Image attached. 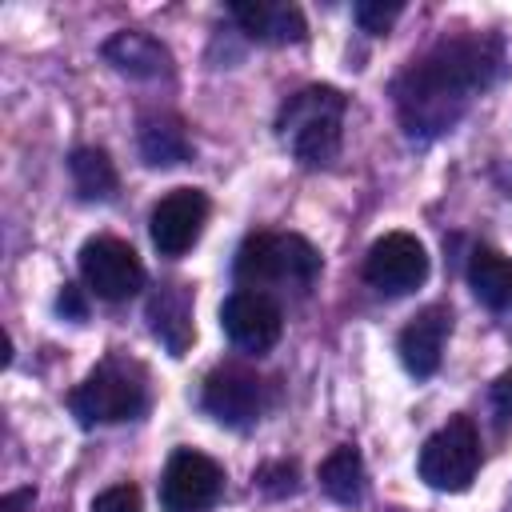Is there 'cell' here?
<instances>
[{"mask_svg": "<svg viewBox=\"0 0 512 512\" xmlns=\"http://www.w3.org/2000/svg\"><path fill=\"white\" fill-rule=\"evenodd\" d=\"M500 68V44L492 36H452L440 40L424 60H416L396 80V108L412 136H436L452 128L472 100L488 88Z\"/></svg>", "mask_w": 512, "mask_h": 512, "instance_id": "obj_1", "label": "cell"}, {"mask_svg": "<svg viewBox=\"0 0 512 512\" xmlns=\"http://www.w3.org/2000/svg\"><path fill=\"white\" fill-rule=\"evenodd\" d=\"M344 108L348 104L336 88H324V84L300 88L296 96L284 100V108L276 116V136L288 144V152L300 164H308V168L332 164L340 152Z\"/></svg>", "mask_w": 512, "mask_h": 512, "instance_id": "obj_2", "label": "cell"}, {"mask_svg": "<svg viewBox=\"0 0 512 512\" xmlns=\"http://www.w3.org/2000/svg\"><path fill=\"white\" fill-rule=\"evenodd\" d=\"M320 276V252L296 232H256L236 252V284L264 288H296L308 292Z\"/></svg>", "mask_w": 512, "mask_h": 512, "instance_id": "obj_3", "label": "cell"}, {"mask_svg": "<svg viewBox=\"0 0 512 512\" xmlns=\"http://www.w3.org/2000/svg\"><path fill=\"white\" fill-rule=\"evenodd\" d=\"M76 420L84 428L92 424H116V420H132L144 412L148 404V384H144V368L128 356H108L100 360L84 384L72 388L68 396Z\"/></svg>", "mask_w": 512, "mask_h": 512, "instance_id": "obj_4", "label": "cell"}, {"mask_svg": "<svg viewBox=\"0 0 512 512\" xmlns=\"http://www.w3.org/2000/svg\"><path fill=\"white\" fill-rule=\"evenodd\" d=\"M480 468V436L468 416H452L420 448V480L440 492H464Z\"/></svg>", "mask_w": 512, "mask_h": 512, "instance_id": "obj_5", "label": "cell"}, {"mask_svg": "<svg viewBox=\"0 0 512 512\" xmlns=\"http://www.w3.org/2000/svg\"><path fill=\"white\" fill-rule=\"evenodd\" d=\"M220 488H224V468L212 456L196 448H176L160 476V504L164 512H204L216 504Z\"/></svg>", "mask_w": 512, "mask_h": 512, "instance_id": "obj_6", "label": "cell"}, {"mask_svg": "<svg viewBox=\"0 0 512 512\" xmlns=\"http://www.w3.org/2000/svg\"><path fill=\"white\" fill-rule=\"evenodd\" d=\"M428 276V252L412 232L380 236L364 256V280L384 296H404Z\"/></svg>", "mask_w": 512, "mask_h": 512, "instance_id": "obj_7", "label": "cell"}, {"mask_svg": "<svg viewBox=\"0 0 512 512\" xmlns=\"http://www.w3.org/2000/svg\"><path fill=\"white\" fill-rule=\"evenodd\" d=\"M80 276L100 300H128L144 284V264L132 244L116 236H96L80 248Z\"/></svg>", "mask_w": 512, "mask_h": 512, "instance_id": "obj_8", "label": "cell"}, {"mask_svg": "<svg viewBox=\"0 0 512 512\" xmlns=\"http://www.w3.org/2000/svg\"><path fill=\"white\" fill-rule=\"evenodd\" d=\"M220 328L244 352H268L284 332V312L268 292L240 288L220 308Z\"/></svg>", "mask_w": 512, "mask_h": 512, "instance_id": "obj_9", "label": "cell"}, {"mask_svg": "<svg viewBox=\"0 0 512 512\" xmlns=\"http://www.w3.org/2000/svg\"><path fill=\"white\" fill-rule=\"evenodd\" d=\"M208 196L200 188H172L156 208H152V220H148V232H152V244L160 248V256H184L204 224H208Z\"/></svg>", "mask_w": 512, "mask_h": 512, "instance_id": "obj_10", "label": "cell"}, {"mask_svg": "<svg viewBox=\"0 0 512 512\" xmlns=\"http://www.w3.org/2000/svg\"><path fill=\"white\" fill-rule=\"evenodd\" d=\"M204 408L220 424L244 428L264 408V384L256 372H248L240 364H224V368L208 372V380H204Z\"/></svg>", "mask_w": 512, "mask_h": 512, "instance_id": "obj_11", "label": "cell"}, {"mask_svg": "<svg viewBox=\"0 0 512 512\" xmlns=\"http://www.w3.org/2000/svg\"><path fill=\"white\" fill-rule=\"evenodd\" d=\"M452 332V312L444 304H428L424 312H416L408 320V328L400 332V360L412 376H432L440 368L444 344Z\"/></svg>", "mask_w": 512, "mask_h": 512, "instance_id": "obj_12", "label": "cell"}, {"mask_svg": "<svg viewBox=\"0 0 512 512\" xmlns=\"http://www.w3.org/2000/svg\"><path fill=\"white\" fill-rule=\"evenodd\" d=\"M148 328L152 336L172 352V356H184L196 340V328H192V288L188 284H160L148 300Z\"/></svg>", "mask_w": 512, "mask_h": 512, "instance_id": "obj_13", "label": "cell"}, {"mask_svg": "<svg viewBox=\"0 0 512 512\" xmlns=\"http://www.w3.org/2000/svg\"><path fill=\"white\" fill-rule=\"evenodd\" d=\"M232 20L252 36V40H264V44H296L304 40L308 24H304V12L296 4H276V0H240L228 8Z\"/></svg>", "mask_w": 512, "mask_h": 512, "instance_id": "obj_14", "label": "cell"}, {"mask_svg": "<svg viewBox=\"0 0 512 512\" xmlns=\"http://www.w3.org/2000/svg\"><path fill=\"white\" fill-rule=\"evenodd\" d=\"M104 60L124 72V76H136V80H156L168 72V48L148 36V32H136V28H124L116 36L104 40Z\"/></svg>", "mask_w": 512, "mask_h": 512, "instance_id": "obj_15", "label": "cell"}, {"mask_svg": "<svg viewBox=\"0 0 512 512\" xmlns=\"http://www.w3.org/2000/svg\"><path fill=\"white\" fill-rule=\"evenodd\" d=\"M140 156L152 168H172L192 156V140L176 116H148L140 124Z\"/></svg>", "mask_w": 512, "mask_h": 512, "instance_id": "obj_16", "label": "cell"}, {"mask_svg": "<svg viewBox=\"0 0 512 512\" xmlns=\"http://www.w3.org/2000/svg\"><path fill=\"white\" fill-rule=\"evenodd\" d=\"M468 284L488 308H508L512 304V260L488 244H480L468 260Z\"/></svg>", "mask_w": 512, "mask_h": 512, "instance_id": "obj_17", "label": "cell"}, {"mask_svg": "<svg viewBox=\"0 0 512 512\" xmlns=\"http://www.w3.org/2000/svg\"><path fill=\"white\" fill-rule=\"evenodd\" d=\"M320 488L336 500V504H360L364 496V460L352 444H340L324 456L320 464Z\"/></svg>", "mask_w": 512, "mask_h": 512, "instance_id": "obj_18", "label": "cell"}, {"mask_svg": "<svg viewBox=\"0 0 512 512\" xmlns=\"http://www.w3.org/2000/svg\"><path fill=\"white\" fill-rule=\"evenodd\" d=\"M68 172L84 200H104L116 192V168L104 148H76L68 156Z\"/></svg>", "mask_w": 512, "mask_h": 512, "instance_id": "obj_19", "label": "cell"}, {"mask_svg": "<svg viewBox=\"0 0 512 512\" xmlns=\"http://www.w3.org/2000/svg\"><path fill=\"white\" fill-rule=\"evenodd\" d=\"M352 12H356V24L364 32H376L380 36V32H388L396 24V16L404 12V4L400 0H360Z\"/></svg>", "mask_w": 512, "mask_h": 512, "instance_id": "obj_20", "label": "cell"}, {"mask_svg": "<svg viewBox=\"0 0 512 512\" xmlns=\"http://www.w3.org/2000/svg\"><path fill=\"white\" fill-rule=\"evenodd\" d=\"M92 512H140V488L136 484H112L92 500Z\"/></svg>", "mask_w": 512, "mask_h": 512, "instance_id": "obj_21", "label": "cell"}, {"mask_svg": "<svg viewBox=\"0 0 512 512\" xmlns=\"http://www.w3.org/2000/svg\"><path fill=\"white\" fill-rule=\"evenodd\" d=\"M256 484H260L268 496H288V492L296 488V464H288V460H280V464H264L260 476H256Z\"/></svg>", "mask_w": 512, "mask_h": 512, "instance_id": "obj_22", "label": "cell"}, {"mask_svg": "<svg viewBox=\"0 0 512 512\" xmlns=\"http://www.w3.org/2000/svg\"><path fill=\"white\" fill-rule=\"evenodd\" d=\"M492 412L496 420L508 428L512 424V372H504L496 384H492Z\"/></svg>", "mask_w": 512, "mask_h": 512, "instance_id": "obj_23", "label": "cell"}, {"mask_svg": "<svg viewBox=\"0 0 512 512\" xmlns=\"http://www.w3.org/2000/svg\"><path fill=\"white\" fill-rule=\"evenodd\" d=\"M56 308L64 312V316H84V300H80V288L76 284H64V292H60V300H56Z\"/></svg>", "mask_w": 512, "mask_h": 512, "instance_id": "obj_24", "label": "cell"}, {"mask_svg": "<svg viewBox=\"0 0 512 512\" xmlns=\"http://www.w3.org/2000/svg\"><path fill=\"white\" fill-rule=\"evenodd\" d=\"M32 488H20V492H8L4 500H0V512H24V504H32Z\"/></svg>", "mask_w": 512, "mask_h": 512, "instance_id": "obj_25", "label": "cell"}]
</instances>
